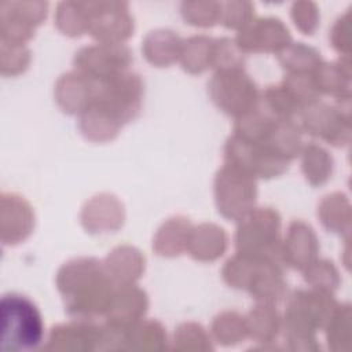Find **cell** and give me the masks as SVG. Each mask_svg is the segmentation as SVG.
<instances>
[{
	"label": "cell",
	"instance_id": "3",
	"mask_svg": "<svg viewBox=\"0 0 352 352\" xmlns=\"http://www.w3.org/2000/svg\"><path fill=\"white\" fill-rule=\"evenodd\" d=\"M223 279L234 289H245L258 302L274 304L286 294L282 264L236 252L221 270Z\"/></svg>",
	"mask_w": 352,
	"mask_h": 352
},
{
	"label": "cell",
	"instance_id": "22",
	"mask_svg": "<svg viewBox=\"0 0 352 352\" xmlns=\"http://www.w3.org/2000/svg\"><path fill=\"white\" fill-rule=\"evenodd\" d=\"M103 264L116 285L135 283L144 271L143 254L136 248L128 245L113 249Z\"/></svg>",
	"mask_w": 352,
	"mask_h": 352
},
{
	"label": "cell",
	"instance_id": "11",
	"mask_svg": "<svg viewBox=\"0 0 352 352\" xmlns=\"http://www.w3.org/2000/svg\"><path fill=\"white\" fill-rule=\"evenodd\" d=\"M131 62V50L125 44L111 43H96L82 47L73 58L74 70L95 80L126 72Z\"/></svg>",
	"mask_w": 352,
	"mask_h": 352
},
{
	"label": "cell",
	"instance_id": "28",
	"mask_svg": "<svg viewBox=\"0 0 352 352\" xmlns=\"http://www.w3.org/2000/svg\"><path fill=\"white\" fill-rule=\"evenodd\" d=\"M213 44L214 38L204 34L191 36L184 40L179 58L183 69L197 74L212 67Z\"/></svg>",
	"mask_w": 352,
	"mask_h": 352
},
{
	"label": "cell",
	"instance_id": "30",
	"mask_svg": "<svg viewBox=\"0 0 352 352\" xmlns=\"http://www.w3.org/2000/svg\"><path fill=\"white\" fill-rule=\"evenodd\" d=\"M301 168L305 179L312 186H319L330 177L333 160L323 147L308 143L301 148Z\"/></svg>",
	"mask_w": 352,
	"mask_h": 352
},
{
	"label": "cell",
	"instance_id": "27",
	"mask_svg": "<svg viewBox=\"0 0 352 352\" xmlns=\"http://www.w3.org/2000/svg\"><path fill=\"white\" fill-rule=\"evenodd\" d=\"M89 18V1H60L55 10V25L67 36L88 32Z\"/></svg>",
	"mask_w": 352,
	"mask_h": 352
},
{
	"label": "cell",
	"instance_id": "18",
	"mask_svg": "<svg viewBox=\"0 0 352 352\" xmlns=\"http://www.w3.org/2000/svg\"><path fill=\"white\" fill-rule=\"evenodd\" d=\"M318 250L319 245L314 228L302 220L292 221L282 242L283 264L302 271L316 258Z\"/></svg>",
	"mask_w": 352,
	"mask_h": 352
},
{
	"label": "cell",
	"instance_id": "19",
	"mask_svg": "<svg viewBox=\"0 0 352 352\" xmlns=\"http://www.w3.org/2000/svg\"><path fill=\"white\" fill-rule=\"evenodd\" d=\"M95 80L77 72L62 74L55 84V100L69 114H81L92 102Z\"/></svg>",
	"mask_w": 352,
	"mask_h": 352
},
{
	"label": "cell",
	"instance_id": "8",
	"mask_svg": "<svg viewBox=\"0 0 352 352\" xmlns=\"http://www.w3.org/2000/svg\"><path fill=\"white\" fill-rule=\"evenodd\" d=\"M214 201L219 213L234 221H239L256 204L257 187L254 177L241 169L224 164L214 176Z\"/></svg>",
	"mask_w": 352,
	"mask_h": 352
},
{
	"label": "cell",
	"instance_id": "36",
	"mask_svg": "<svg viewBox=\"0 0 352 352\" xmlns=\"http://www.w3.org/2000/svg\"><path fill=\"white\" fill-rule=\"evenodd\" d=\"M302 274L304 279L311 285V287L329 293H331L340 282L338 272L329 260L315 258L307 268L302 270Z\"/></svg>",
	"mask_w": 352,
	"mask_h": 352
},
{
	"label": "cell",
	"instance_id": "14",
	"mask_svg": "<svg viewBox=\"0 0 352 352\" xmlns=\"http://www.w3.org/2000/svg\"><path fill=\"white\" fill-rule=\"evenodd\" d=\"M301 129L334 146H341L348 140L349 116L341 106L318 102L301 111Z\"/></svg>",
	"mask_w": 352,
	"mask_h": 352
},
{
	"label": "cell",
	"instance_id": "10",
	"mask_svg": "<svg viewBox=\"0 0 352 352\" xmlns=\"http://www.w3.org/2000/svg\"><path fill=\"white\" fill-rule=\"evenodd\" d=\"M48 3L40 0L0 1V40L25 44L47 16Z\"/></svg>",
	"mask_w": 352,
	"mask_h": 352
},
{
	"label": "cell",
	"instance_id": "33",
	"mask_svg": "<svg viewBox=\"0 0 352 352\" xmlns=\"http://www.w3.org/2000/svg\"><path fill=\"white\" fill-rule=\"evenodd\" d=\"M30 51L25 44L0 40V72L3 76H16L26 70Z\"/></svg>",
	"mask_w": 352,
	"mask_h": 352
},
{
	"label": "cell",
	"instance_id": "15",
	"mask_svg": "<svg viewBox=\"0 0 352 352\" xmlns=\"http://www.w3.org/2000/svg\"><path fill=\"white\" fill-rule=\"evenodd\" d=\"M104 327L92 319H76L74 322L54 326L48 336L47 349L59 351H92L103 349Z\"/></svg>",
	"mask_w": 352,
	"mask_h": 352
},
{
	"label": "cell",
	"instance_id": "24",
	"mask_svg": "<svg viewBox=\"0 0 352 352\" xmlns=\"http://www.w3.org/2000/svg\"><path fill=\"white\" fill-rule=\"evenodd\" d=\"M183 40L169 29H157L147 33L142 41L146 59L155 66H168L180 58Z\"/></svg>",
	"mask_w": 352,
	"mask_h": 352
},
{
	"label": "cell",
	"instance_id": "25",
	"mask_svg": "<svg viewBox=\"0 0 352 352\" xmlns=\"http://www.w3.org/2000/svg\"><path fill=\"white\" fill-rule=\"evenodd\" d=\"M245 322L248 336L257 342H271L282 327L278 311L274 308V304L268 302H258L252 308L245 316Z\"/></svg>",
	"mask_w": 352,
	"mask_h": 352
},
{
	"label": "cell",
	"instance_id": "12",
	"mask_svg": "<svg viewBox=\"0 0 352 352\" xmlns=\"http://www.w3.org/2000/svg\"><path fill=\"white\" fill-rule=\"evenodd\" d=\"M88 33L98 43L124 44L133 32V16L125 1H89Z\"/></svg>",
	"mask_w": 352,
	"mask_h": 352
},
{
	"label": "cell",
	"instance_id": "34",
	"mask_svg": "<svg viewBox=\"0 0 352 352\" xmlns=\"http://www.w3.org/2000/svg\"><path fill=\"white\" fill-rule=\"evenodd\" d=\"M245 52L238 47L235 40L228 37L214 38L213 54H212V67L216 70L227 69H243Z\"/></svg>",
	"mask_w": 352,
	"mask_h": 352
},
{
	"label": "cell",
	"instance_id": "23",
	"mask_svg": "<svg viewBox=\"0 0 352 352\" xmlns=\"http://www.w3.org/2000/svg\"><path fill=\"white\" fill-rule=\"evenodd\" d=\"M192 226L183 216L170 217L162 223L153 238V249L165 257L179 256L187 250Z\"/></svg>",
	"mask_w": 352,
	"mask_h": 352
},
{
	"label": "cell",
	"instance_id": "31",
	"mask_svg": "<svg viewBox=\"0 0 352 352\" xmlns=\"http://www.w3.org/2000/svg\"><path fill=\"white\" fill-rule=\"evenodd\" d=\"M348 72H344L341 63L322 62L312 73L314 82L319 94L334 95L337 99L349 98Z\"/></svg>",
	"mask_w": 352,
	"mask_h": 352
},
{
	"label": "cell",
	"instance_id": "2",
	"mask_svg": "<svg viewBox=\"0 0 352 352\" xmlns=\"http://www.w3.org/2000/svg\"><path fill=\"white\" fill-rule=\"evenodd\" d=\"M331 293L297 289L289 298L283 318L285 337L293 349H314L315 331L324 327L337 308Z\"/></svg>",
	"mask_w": 352,
	"mask_h": 352
},
{
	"label": "cell",
	"instance_id": "38",
	"mask_svg": "<svg viewBox=\"0 0 352 352\" xmlns=\"http://www.w3.org/2000/svg\"><path fill=\"white\" fill-rule=\"evenodd\" d=\"M254 18V7L249 1L220 3V23L230 29H242Z\"/></svg>",
	"mask_w": 352,
	"mask_h": 352
},
{
	"label": "cell",
	"instance_id": "35",
	"mask_svg": "<svg viewBox=\"0 0 352 352\" xmlns=\"http://www.w3.org/2000/svg\"><path fill=\"white\" fill-rule=\"evenodd\" d=\"M182 15L194 26H213L220 21V3L217 1H183Z\"/></svg>",
	"mask_w": 352,
	"mask_h": 352
},
{
	"label": "cell",
	"instance_id": "5",
	"mask_svg": "<svg viewBox=\"0 0 352 352\" xmlns=\"http://www.w3.org/2000/svg\"><path fill=\"white\" fill-rule=\"evenodd\" d=\"M143 91L140 76L126 70L113 77L95 80L94 98L88 107L100 111L122 126L139 114L143 102Z\"/></svg>",
	"mask_w": 352,
	"mask_h": 352
},
{
	"label": "cell",
	"instance_id": "32",
	"mask_svg": "<svg viewBox=\"0 0 352 352\" xmlns=\"http://www.w3.org/2000/svg\"><path fill=\"white\" fill-rule=\"evenodd\" d=\"M212 334L221 345H235L248 336L245 318L234 311L221 312L212 322Z\"/></svg>",
	"mask_w": 352,
	"mask_h": 352
},
{
	"label": "cell",
	"instance_id": "4",
	"mask_svg": "<svg viewBox=\"0 0 352 352\" xmlns=\"http://www.w3.org/2000/svg\"><path fill=\"white\" fill-rule=\"evenodd\" d=\"M3 351H29L37 348L44 337V323L36 304L26 296L7 293L0 301Z\"/></svg>",
	"mask_w": 352,
	"mask_h": 352
},
{
	"label": "cell",
	"instance_id": "9",
	"mask_svg": "<svg viewBox=\"0 0 352 352\" xmlns=\"http://www.w3.org/2000/svg\"><path fill=\"white\" fill-rule=\"evenodd\" d=\"M224 164L232 165L254 179H271L282 175L290 161L265 143L249 142L232 133L224 144Z\"/></svg>",
	"mask_w": 352,
	"mask_h": 352
},
{
	"label": "cell",
	"instance_id": "1",
	"mask_svg": "<svg viewBox=\"0 0 352 352\" xmlns=\"http://www.w3.org/2000/svg\"><path fill=\"white\" fill-rule=\"evenodd\" d=\"M56 287L69 315L76 319H94L107 312L117 285L102 261L78 257L58 270Z\"/></svg>",
	"mask_w": 352,
	"mask_h": 352
},
{
	"label": "cell",
	"instance_id": "20",
	"mask_svg": "<svg viewBox=\"0 0 352 352\" xmlns=\"http://www.w3.org/2000/svg\"><path fill=\"white\" fill-rule=\"evenodd\" d=\"M124 209L121 202L110 194H100L85 204L81 223L91 232H104L122 226Z\"/></svg>",
	"mask_w": 352,
	"mask_h": 352
},
{
	"label": "cell",
	"instance_id": "26",
	"mask_svg": "<svg viewBox=\"0 0 352 352\" xmlns=\"http://www.w3.org/2000/svg\"><path fill=\"white\" fill-rule=\"evenodd\" d=\"M166 334L157 320L140 319L126 329L124 336V349H165Z\"/></svg>",
	"mask_w": 352,
	"mask_h": 352
},
{
	"label": "cell",
	"instance_id": "21",
	"mask_svg": "<svg viewBox=\"0 0 352 352\" xmlns=\"http://www.w3.org/2000/svg\"><path fill=\"white\" fill-rule=\"evenodd\" d=\"M227 249L226 231L212 223H202L192 227L187 250L192 258L199 261H213Z\"/></svg>",
	"mask_w": 352,
	"mask_h": 352
},
{
	"label": "cell",
	"instance_id": "29",
	"mask_svg": "<svg viewBox=\"0 0 352 352\" xmlns=\"http://www.w3.org/2000/svg\"><path fill=\"white\" fill-rule=\"evenodd\" d=\"M278 59L286 73L298 74H312L322 63L320 54L304 43H290L278 52Z\"/></svg>",
	"mask_w": 352,
	"mask_h": 352
},
{
	"label": "cell",
	"instance_id": "7",
	"mask_svg": "<svg viewBox=\"0 0 352 352\" xmlns=\"http://www.w3.org/2000/svg\"><path fill=\"white\" fill-rule=\"evenodd\" d=\"M208 92L221 111L235 118L253 110L260 102L257 85L243 69L216 70L208 81Z\"/></svg>",
	"mask_w": 352,
	"mask_h": 352
},
{
	"label": "cell",
	"instance_id": "13",
	"mask_svg": "<svg viewBox=\"0 0 352 352\" xmlns=\"http://www.w3.org/2000/svg\"><path fill=\"white\" fill-rule=\"evenodd\" d=\"M235 43L246 52H280L292 43L290 32L276 16L253 18L238 30Z\"/></svg>",
	"mask_w": 352,
	"mask_h": 352
},
{
	"label": "cell",
	"instance_id": "17",
	"mask_svg": "<svg viewBox=\"0 0 352 352\" xmlns=\"http://www.w3.org/2000/svg\"><path fill=\"white\" fill-rule=\"evenodd\" d=\"M147 307L148 298L144 290L135 283L117 285L109 309L104 314L106 323L111 327L126 330L143 318Z\"/></svg>",
	"mask_w": 352,
	"mask_h": 352
},
{
	"label": "cell",
	"instance_id": "37",
	"mask_svg": "<svg viewBox=\"0 0 352 352\" xmlns=\"http://www.w3.org/2000/svg\"><path fill=\"white\" fill-rule=\"evenodd\" d=\"M175 349H212L210 338L205 329L198 323H182L175 331Z\"/></svg>",
	"mask_w": 352,
	"mask_h": 352
},
{
	"label": "cell",
	"instance_id": "6",
	"mask_svg": "<svg viewBox=\"0 0 352 352\" xmlns=\"http://www.w3.org/2000/svg\"><path fill=\"white\" fill-rule=\"evenodd\" d=\"M235 248L239 253L283 264L279 213L271 208H253L238 221Z\"/></svg>",
	"mask_w": 352,
	"mask_h": 352
},
{
	"label": "cell",
	"instance_id": "16",
	"mask_svg": "<svg viewBox=\"0 0 352 352\" xmlns=\"http://www.w3.org/2000/svg\"><path fill=\"white\" fill-rule=\"evenodd\" d=\"M34 227V212L30 204L15 192L0 195V239L3 245L25 241Z\"/></svg>",
	"mask_w": 352,
	"mask_h": 352
},
{
	"label": "cell",
	"instance_id": "39",
	"mask_svg": "<svg viewBox=\"0 0 352 352\" xmlns=\"http://www.w3.org/2000/svg\"><path fill=\"white\" fill-rule=\"evenodd\" d=\"M292 18L296 26L305 34H311L318 25V7L312 1H296L292 4Z\"/></svg>",
	"mask_w": 352,
	"mask_h": 352
}]
</instances>
